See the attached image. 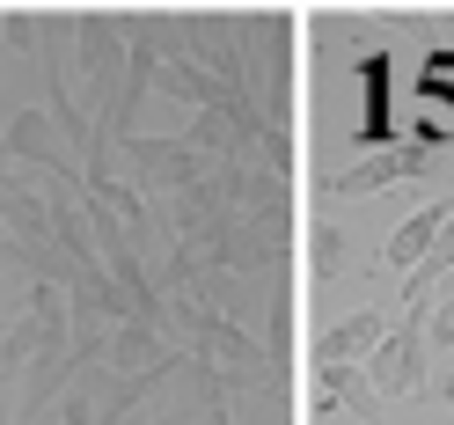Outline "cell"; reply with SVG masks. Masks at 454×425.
I'll return each mask as SVG.
<instances>
[{
	"instance_id": "2",
	"label": "cell",
	"mask_w": 454,
	"mask_h": 425,
	"mask_svg": "<svg viewBox=\"0 0 454 425\" xmlns=\"http://www.w3.org/2000/svg\"><path fill=\"white\" fill-rule=\"evenodd\" d=\"M425 316H411V308H403V330H388L381 337V345H374V389L381 396H403L411 382H418V366H425Z\"/></svg>"
},
{
	"instance_id": "5",
	"label": "cell",
	"mask_w": 454,
	"mask_h": 425,
	"mask_svg": "<svg viewBox=\"0 0 454 425\" xmlns=\"http://www.w3.org/2000/svg\"><path fill=\"white\" fill-rule=\"evenodd\" d=\"M440 404H454V374H447V382H440Z\"/></svg>"
},
{
	"instance_id": "4",
	"label": "cell",
	"mask_w": 454,
	"mask_h": 425,
	"mask_svg": "<svg viewBox=\"0 0 454 425\" xmlns=\"http://www.w3.org/2000/svg\"><path fill=\"white\" fill-rule=\"evenodd\" d=\"M374 345H381V316H345V323H337L316 352H323V366H345V359L374 352Z\"/></svg>"
},
{
	"instance_id": "3",
	"label": "cell",
	"mask_w": 454,
	"mask_h": 425,
	"mask_svg": "<svg viewBox=\"0 0 454 425\" xmlns=\"http://www.w3.org/2000/svg\"><path fill=\"white\" fill-rule=\"evenodd\" d=\"M447 220H454V198H440V206H425V213H411L403 228L388 235V249H381V257H388V272H418L425 257H433V242L447 235Z\"/></svg>"
},
{
	"instance_id": "1",
	"label": "cell",
	"mask_w": 454,
	"mask_h": 425,
	"mask_svg": "<svg viewBox=\"0 0 454 425\" xmlns=\"http://www.w3.org/2000/svg\"><path fill=\"white\" fill-rule=\"evenodd\" d=\"M433 169V147L411 132V139H395V147H381L374 161H359V169H345V177H330V191H381V184H395V177H425Z\"/></svg>"
}]
</instances>
